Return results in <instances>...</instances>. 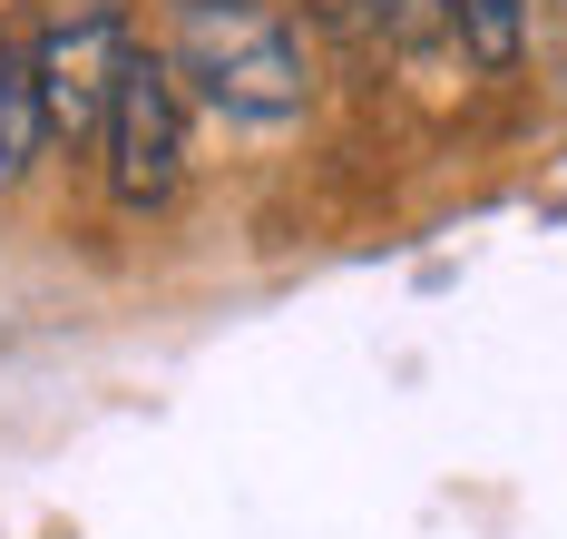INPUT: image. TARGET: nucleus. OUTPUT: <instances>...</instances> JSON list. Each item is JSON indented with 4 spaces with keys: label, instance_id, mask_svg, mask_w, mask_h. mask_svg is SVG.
Returning <instances> with one entry per match:
<instances>
[{
    "label": "nucleus",
    "instance_id": "f257e3e1",
    "mask_svg": "<svg viewBox=\"0 0 567 539\" xmlns=\"http://www.w3.org/2000/svg\"><path fill=\"white\" fill-rule=\"evenodd\" d=\"M167 60L186 79V99H206L216 119L245 128H284L313 99V60L275 0H176Z\"/></svg>",
    "mask_w": 567,
    "mask_h": 539
},
{
    "label": "nucleus",
    "instance_id": "f03ea898",
    "mask_svg": "<svg viewBox=\"0 0 567 539\" xmlns=\"http://www.w3.org/2000/svg\"><path fill=\"white\" fill-rule=\"evenodd\" d=\"M99 157H109V196L127 216H157L186 186V79H176V60H157V50L127 60Z\"/></svg>",
    "mask_w": 567,
    "mask_h": 539
},
{
    "label": "nucleus",
    "instance_id": "7ed1b4c3",
    "mask_svg": "<svg viewBox=\"0 0 567 539\" xmlns=\"http://www.w3.org/2000/svg\"><path fill=\"white\" fill-rule=\"evenodd\" d=\"M127 60H137V40H127V20H117V10H79V20L40 30L30 79H40V119H50V138L99 148V138H109V109H117Z\"/></svg>",
    "mask_w": 567,
    "mask_h": 539
},
{
    "label": "nucleus",
    "instance_id": "20e7f679",
    "mask_svg": "<svg viewBox=\"0 0 567 539\" xmlns=\"http://www.w3.org/2000/svg\"><path fill=\"white\" fill-rule=\"evenodd\" d=\"M528 10L538 0H451V30L480 69H518L528 60Z\"/></svg>",
    "mask_w": 567,
    "mask_h": 539
},
{
    "label": "nucleus",
    "instance_id": "39448f33",
    "mask_svg": "<svg viewBox=\"0 0 567 539\" xmlns=\"http://www.w3.org/2000/svg\"><path fill=\"white\" fill-rule=\"evenodd\" d=\"M40 138H50V119H40V79H30L20 50H0V186L40 157Z\"/></svg>",
    "mask_w": 567,
    "mask_h": 539
},
{
    "label": "nucleus",
    "instance_id": "423d86ee",
    "mask_svg": "<svg viewBox=\"0 0 567 539\" xmlns=\"http://www.w3.org/2000/svg\"><path fill=\"white\" fill-rule=\"evenodd\" d=\"M372 10V30L401 40V50H431V40H460L451 30V0H362Z\"/></svg>",
    "mask_w": 567,
    "mask_h": 539
}]
</instances>
